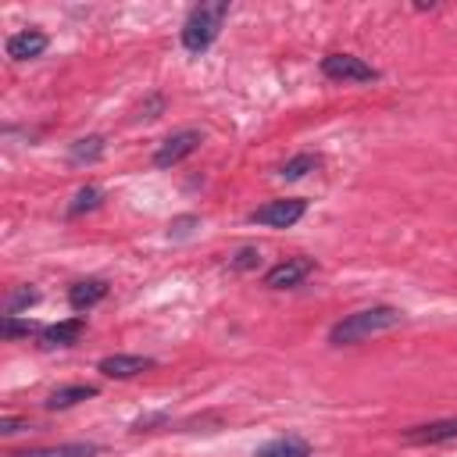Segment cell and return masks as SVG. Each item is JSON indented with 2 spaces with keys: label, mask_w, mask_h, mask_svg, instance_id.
Listing matches in <instances>:
<instances>
[{
  "label": "cell",
  "mask_w": 457,
  "mask_h": 457,
  "mask_svg": "<svg viewBox=\"0 0 457 457\" xmlns=\"http://www.w3.org/2000/svg\"><path fill=\"white\" fill-rule=\"evenodd\" d=\"M311 272H315V261H311V258H290V261L276 265V269L265 276V286H269V290H290V286L304 283Z\"/></svg>",
  "instance_id": "6"
},
{
  "label": "cell",
  "mask_w": 457,
  "mask_h": 457,
  "mask_svg": "<svg viewBox=\"0 0 457 457\" xmlns=\"http://www.w3.org/2000/svg\"><path fill=\"white\" fill-rule=\"evenodd\" d=\"M225 19H228V4H225V0H214V4L193 8L189 19L182 22V47L189 54H204L218 40V29H221Z\"/></svg>",
  "instance_id": "2"
},
{
  "label": "cell",
  "mask_w": 457,
  "mask_h": 457,
  "mask_svg": "<svg viewBox=\"0 0 457 457\" xmlns=\"http://www.w3.org/2000/svg\"><path fill=\"white\" fill-rule=\"evenodd\" d=\"M200 129H182V132H172L161 147H157V154H154V164L157 168H172V164H179L182 157H189L196 147H200Z\"/></svg>",
  "instance_id": "5"
},
{
  "label": "cell",
  "mask_w": 457,
  "mask_h": 457,
  "mask_svg": "<svg viewBox=\"0 0 457 457\" xmlns=\"http://www.w3.org/2000/svg\"><path fill=\"white\" fill-rule=\"evenodd\" d=\"M44 51H47V33H40V29H26V33H15L8 40V58H15V61L40 58Z\"/></svg>",
  "instance_id": "8"
},
{
  "label": "cell",
  "mask_w": 457,
  "mask_h": 457,
  "mask_svg": "<svg viewBox=\"0 0 457 457\" xmlns=\"http://www.w3.org/2000/svg\"><path fill=\"white\" fill-rule=\"evenodd\" d=\"M322 164V157L318 154H297V157H290L283 168H279V179H286V182H293V179H304L308 172H315Z\"/></svg>",
  "instance_id": "16"
},
{
  "label": "cell",
  "mask_w": 457,
  "mask_h": 457,
  "mask_svg": "<svg viewBox=\"0 0 457 457\" xmlns=\"http://www.w3.org/2000/svg\"><path fill=\"white\" fill-rule=\"evenodd\" d=\"M100 157H104V136H83V140H76L72 150H68V161H72V164H93V161H100Z\"/></svg>",
  "instance_id": "14"
},
{
  "label": "cell",
  "mask_w": 457,
  "mask_h": 457,
  "mask_svg": "<svg viewBox=\"0 0 457 457\" xmlns=\"http://www.w3.org/2000/svg\"><path fill=\"white\" fill-rule=\"evenodd\" d=\"M400 322H404V311H397V308H386V304L382 308H365V311H354L343 322H336L329 340L336 347H350V343H365L372 336H382V333L397 329Z\"/></svg>",
  "instance_id": "1"
},
{
  "label": "cell",
  "mask_w": 457,
  "mask_h": 457,
  "mask_svg": "<svg viewBox=\"0 0 457 457\" xmlns=\"http://www.w3.org/2000/svg\"><path fill=\"white\" fill-rule=\"evenodd\" d=\"M104 297H108V283H104V279H83V283H76V286L68 290L72 311H90V308L100 304Z\"/></svg>",
  "instance_id": "9"
},
{
  "label": "cell",
  "mask_w": 457,
  "mask_h": 457,
  "mask_svg": "<svg viewBox=\"0 0 457 457\" xmlns=\"http://www.w3.org/2000/svg\"><path fill=\"white\" fill-rule=\"evenodd\" d=\"M228 265H233L237 272H247V269H258V265H261V251H258V247H244V251H237L233 258H228Z\"/></svg>",
  "instance_id": "20"
},
{
  "label": "cell",
  "mask_w": 457,
  "mask_h": 457,
  "mask_svg": "<svg viewBox=\"0 0 457 457\" xmlns=\"http://www.w3.org/2000/svg\"><path fill=\"white\" fill-rule=\"evenodd\" d=\"M322 72L336 83H372V79H379V72L354 54H329L322 61Z\"/></svg>",
  "instance_id": "4"
},
{
  "label": "cell",
  "mask_w": 457,
  "mask_h": 457,
  "mask_svg": "<svg viewBox=\"0 0 457 457\" xmlns=\"http://www.w3.org/2000/svg\"><path fill=\"white\" fill-rule=\"evenodd\" d=\"M100 200H104V193H100L97 186H83V189L76 193V200H72L68 214H72V218H79V214H86V211H97V207H100Z\"/></svg>",
  "instance_id": "18"
},
{
  "label": "cell",
  "mask_w": 457,
  "mask_h": 457,
  "mask_svg": "<svg viewBox=\"0 0 457 457\" xmlns=\"http://www.w3.org/2000/svg\"><path fill=\"white\" fill-rule=\"evenodd\" d=\"M446 439H457V418L418 425V429L407 432V443H446Z\"/></svg>",
  "instance_id": "11"
},
{
  "label": "cell",
  "mask_w": 457,
  "mask_h": 457,
  "mask_svg": "<svg viewBox=\"0 0 457 457\" xmlns=\"http://www.w3.org/2000/svg\"><path fill=\"white\" fill-rule=\"evenodd\" d=\"M33 333H44L36 322H22V318H15V315H4V318H0V336H4V340H19V336H33Z\"/></svg>",
  "instance_id": "17"
},
{
  "label": "cell",
  "mask_w": 457,
  "mask_h": 457,
  "mask_svg": "<svg viewBox=\"0 0 457 457\" xmlns=\"http://www.w3.org/2000/svg\"><path fill=\"white\" fill-rule=\"evenodd\" d=\"M26 429H33L26 418H4L0 421V436H15V432H26Z\"/></svg>",
  "instance_id": "21"
},
{
  "label": "cell",
  "mask_w": 457,
  "mask_h": 457,
  "mask_svg": "<svg viewBox=\"0 0 457 457\" xmlns=\"http://www.w3.org/2000/svg\"><path fill=\"white\" fill-rule=\"evenodd\" d=\"M15 457H97V443H61L51 450H26Z\"/></svg>",
  "instance_id": "15"
},
{
  "label": "cell",
  "mask_w": 457,
  "mask_h": 457,
  "mask_svg": "<svg viewBox=\"0 0 457 457\" xmlns=\"http://www.w3.org/2000/svg\"><path fill=\"white\" fill-rule=\"evenodd\" d=\"M36 301H40V293H36L33 286H22V290H15V293L8 297V304H4V315H19V311L33 308Z\"/></svg>",
  "instance_id": "19"
},
{
  "label": "cell",
  "mask_w": 457,
  "mask_h": 457,
  "mask_svg": "<svg viewBox=\"0 0 457 457\" xmlns=\"http://www.w3.org/2000/svg\"><path fill=\"white\" fill-rule=\"evenodd\" d=\"M83 333H86V322L83 318H68V322L47 325L40 333V340H44V347H72V343H79Z\"/></svg>",
  "instance_id": "10"
},
{
  "label": "cell",
  "mask_w": 457,
  "mask_h": 457,
  "mask_svg": "<svg viewBox=\"0 0 457 457\" xmlns=\"http://www.w3.org/2000/svg\"><path fill=\"white\" fill-rule=\"evenodd\" d=\"M147 368H154V361L143 357V354H111V357L100 361V372L108 379H132V375H140Z\"/></svg>",
  "instance_id": "7"
},
{
  "label": "cell",
  "mask_w": 457,
  "mask_h": 457,
  "mask_svg": "<svg viewBox=\"0 0 457 457\" xmlns=\"http://www.w3.org/2000/svg\"><path fill=\"white\" fill-rule=\"evenodd\" d=\"M258 457H311V446L301 436H279V439L258 446Z\"/></svg>",
  "instance_id": "12"
},
{
  "label": "cell",
  "mask_w": 457,
  "mask_h": 457,
  "mask_svg": "<svg viewBox=\"0 0 457 457\" xmlns=\"http://www.w3.org/2000/svg\"><path fill=\"white\" fill-rule=\"evenodd\" d=\"M90 397H97V386H90V382L61 386V389H54V393L47 397V407H51V411H65V407H76L79 400H90Z\"/></svg>",
  "instance_id": "13"
},
{
  "label": "cell",
  "mask_w": 457,
  "mask_h": 457,
  "mask_svg": "<svg viewBox=\"0 0 457 457\" xmlns=\"http://www.w3.org/2000/svg\"><path fill=\"white\" fill-rule=\"evenodd\" d=\"M304 214H308V200H301V196H283V200H269V204L254 207V211H251V221L269 225V228H290V225H297Z\"/></svg>",
  "instance_id": "3"
}]
</instances>
